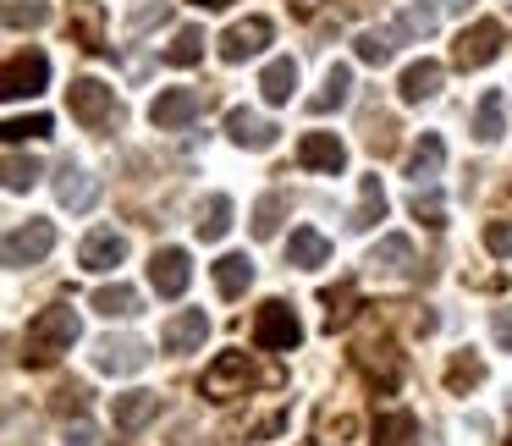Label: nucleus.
I'll list each match as a JSON object with an SVG mask.
<instances>
[{
	"label": "nucleus",
	"instance_id": "obj_30",
	"mask_svg": "<svg viewBox=\"0 0 512 446\" xmlns=\"http://www.w3.org/2000/svg\"><path fill=\"white\" fill-rule=\"evenodd\" d=\"M479 380H485V364L474 358V347L452 353V364H446V391H452V397H463V391L479 386Z\"/></svg>",
	"mask_w": 512,
	"mask_h": 446
},
{
	"label": "nucleus",
	"instance_id": "obj_28",
	"mask_svg": "<svg viewBox=\"0 0 512 446\" xmlns=\"http://www.w3.org/2000/svg\"><path fill=\"white\" fill-rule=\"evenodd\" d=\"M193 232H199L204 243H221V237L232 232V199H226V193H210V199L199 204V221H193Z\"/></svg>",
	"mask_w": 512,
	"mask_h": 446
},
{
	"label": "nucleus",
	"instance_id": "obj_14",
	"mask_svg": "<svg viewBox=\"0 0 512 446\" xmlns=\"http://www.w3.org/2000/svg\"><path fill=\"white\" fill-rule=\"evenodd\" d=\"M298 160L309 171H325V177H342L347 171V144L336 133H303L298 138Z\"/></svg>",
	"mask_w": 512,
	"mask_h": 446
},
{
	"label": "nucleus",
	"instance_id": "obj_8",
	"mask_svg": "<svg viewBox=\"0 0 512 446\" xmlns=\"http://www.w3.org/2000/svg\"><path fill=\"white\" fill-rule=\"evenodd\" d=\"M188 281H193L188 248H155V259H149V287H155L160 298H182Z\"/></svg>",
	"mask_w": 512,
	"mask_h": 446
},
{
	"label": "nucleus",
	"instance_id": "obj_27",
	"mask_svg": "<svg viewBox=\"0 0 512 446\" xmlns=\"http://www.w3.org/2000/svg\"><path fill=\"white\" fill-rule=\"evenodd\" d=\"M441 166H446V144H441L435 133H424L419 144H413V155H408V177L424 188V182L441 177Z\"/></svg>",
	"mask_w": 512,
	"mask_h": 446
},
{
	"label": "nucleus",
	"instance_id": "obj_38",
	"mask_svg": "<svg viewBox=\"0 0 512 446\" xmlns=\"http://www.w3.org/2000/svg\"><path fill=\"white\" fill-rule=\"evenodd\" d=\"M391 56H397V39L391 34H358V61L364 67H386Z\"/></svg>",
	"mask_w": 512,
	"mask_h": 446
},
{
	"label": "nucleus",
	"instance_id": "obj_17",
	"mask_svg": "<svg viewBox=\"0 0 512 446\" xmlns=\"http://www.w3.org/2000/svg\"><path fill=\"white\" fill-rule=\"evenodd\" d=\"M155 413H160V391H122V397L111 402V419L122 435H138Z\"/></svg>",
	"mask_w": 512,
	"mask_h": 446
},
{
	"label": "nucleus",
	"instance_id": "obj_16",
	"mask_svg": "<svg viewBox=\"0 0 512 446\" xmlns=\"http://www.w3.org/2000/svg\"><path fill=\"white\" fill-rule=\"evenodd\" d=\"M56 199H61V210H72V215L94 210V204H100V177H89V171H78L67 160L61 177H56Z\"/></svg>",
	"mask_w": 512,
	"mask_h": 446
},
{
	"label": "nucleus",
	"instance_id": "obj_36",
	"mask_svg": "<svg viewBox=\"0 0 512 446\" xmlns=\"http://www.w3.org/2000/svg\"><path fill=\"white\" fill-rule=\"evenodd\" d=\"M413 215H419L424 226H446V199H441V188L435 182H424V188H413Z\"/></svg>",
	"mask_w": 512,
	"mask_h": 446
},
{
	"label": "nucleus",
	"instance_id": "obj_1",
	"mask_svg": "<svg viewBox=\"0 0 512 446\" xmlns=\"http://www.w3.org/2000/svg\"><path fill=\"white\" fill-rule=\"evenodd\" d=\"M78 336H83L78 309L50 303V309H39L34 320H28V331H23V364L28 369H50L61 353H72V342H78Z\"/></svg>",
	"mask_w": 512,
	"mask_h": 446
},
{
	"label": "nucleus",
	"instance_id": "obj_26",
	"mask_svg": "<svg viewBox=\"0 0 512 446\" xmlns=\"http://www.w3.org/2000/svg\"><path fill=\"white\" fill-rule=\"evenodd\" d=\"M292 89H298V61L292 56H276L265 72H259V94H265L270 105H287Z\"/></svg>",
	"mask_w": 512,
	"mask_h": 446
},
{
	"label": "nucleus",
	"instance_id": "obj_41",
	"mask_svg": "<svg viewBox=\"0 0 512 446\" xmlns=\"http://www.w3.org/2000/svg\"><path fill=\"white\" fill-rule=\"evenodd\" d=\"M369 149H375V155H391V149H397V122H391V116H369Z\"/></svg>",
	"mask_w": 512,
	"mask_h": 446
},
{
	"label": "nucleus",
	"instance_id": "obj_20",
	"mask_svg": "<svg viewBox=\"0 0 512 446\" xmlns=\"http://www.w3.org/2000/svg\"><path fill=\"white\" fill-rule=\"evenodd\" d=\"M435 23H441V12L424 6V0H413V6H402V12H397V23H391L386 34L397 39V45H413V39H430Z\"/></svg>",
	"mask_w": 512,
	"mask_h": 446
},
{
	"label": "nucleus",
	"instance_id": "obj_39",
	"mask_svg": "<svg viewBox=\"0 0 512 446\" xmlns=\"http://www.w3.org/2000/svg\"><path fill=\"white\" fill-rule=\"evenodd\" d=\"M50 23V6L45 0H12V6H6V28H45Z\"/></svg>",
	"mask_w": 512,
	"mask_h": 446
},
{
	"label": "nucleus",
	"instance_id": "obj_3",
	"mask_svg": "<svg viewBox=\"0 0 512 446\" xmlns=\"http://www.w3.org/2000/svg\"><path fill=\"white\" fill-rule=\"evenodd\" d=\"M298 342H303V325L292 314V303H281V298L259 303L254 309V347L259 353H292Z\"/></svg>",
	"mask_w": 512,
	"mask_h": 446
},
{
	"label": "nucleus",
	"instance_id": "obj_33",
	"mask_svg": "<svg viewBox=\"0 0 512 446\" xmlns=\"http://www.w3.org/2000/svg\"><path fill=\"white\" fill-rule=\"evenodd\" d=\"M369 265L375 270H413V243L408 237H380V243L369 248Z\"/></svg>",
	"mask_w": 512,
	"mask_h": 446
},
{
	"label": "nucleus",
	"instance_id": "obj_15",
	"mask_svg": "<svg viewBox=\"0 0 512 446\" xmlns=\"http://www.w3.org/2000/svg\"><path fill=\"white\" fill-rule=\"evenodd\" d=\"M199 111H204V100L193 89H160V100L149 105V122H155L160 133H177V127H188Z\"/></svg>",
	"mask_w": 512,
	"mask_h": 446
},
{
	"label": "nucleus",
	"instance_id": "obj_25",
	"mask_svg": "<svg viewBox=\"0 0 512 446\" xmlns=\"http://www.w3.org/2000/svg\"><path fill=\"white\" fill-rule=\"evenodd\" d=\"M72 12H78L67 23L72 28V45H83L89 56H100V50H105V17H100V6H94V0H78Z\"/></svg>",
	"mask_w": 512,
	"mask_h": 446
},
{
	"label": "nucleus",
	"instance_id": "obj_43",
	"mask_svg": "<svg viewBox=\"0 0 512 446\" xmlns=\"http://www.w3.org/2000/svg\"><path fill=\"white\" fill-rule=\"evenodd\" d=\"M83 402H89V386H83V380H72V386L56 391V408L61 413H83Z\"/></svg>",
	"mask_w": 512,
	"mask_h": 446
},
{
	"label": "nucleus",
	"instance_id": "obj_46",
	"mask_svg": "<svg viewBox=\"0 0 512 446\" xmlns=\"http://www.w3.org/2000/svg\"><path fill=\"white\" fill-rule=\"evenodd\" d=\"M490 336H496L501 347H512V309H496V314H490Z\"/></svg>",
	"mask_w": 512,
	"mask_h": 446
},
{
	"label": "nucleus",
	"instance_id": "obj_5",
	"mask_svg": "<svg viewBox=\"0 0 512 446\" xmlns=\"http://www.w3.org/2000/svg\"><path fill=\"white\" fill-rule=\"evenodd\" d=\"M67 105H72V116H78L83 127H89V133H100V127H111L116 116V89H105V83H94V78H78L67 89Z\"/></svg>",
	"mask_w": 512,
	"mask_h": 446
},
{
	"label": "nucleus",
	"instance_id": "obj_44",
	"mask_svg": "<svg viewBox=\"0 0 512 446\" xmlns=\"http://www.w3.org/2000/svg\"><path fill=\"white\" fill-rule=\"evenodd\" d=\"M166 17H171V6H144V12H133V17H127V34H144V28L166 23Z\"/></svg>",
	"mask_w": 512,
	"mask_h": 446
},
{
	"label": "nucleus",
	"instance_id": "obj_49",
	"mask_svg": "<svg viewBox=\"0 0 512 446\" xmlns=\"http://www.w3.org/2000/svg\"><path fill=\"white\" fill-rule=\"evenodd\" d=\"M507 446H512V435H507Z\"/></svg>",
	"mask_w": 512,
	"mask_h": 446
},
{
	"label": "nucleus",
	"instance_id": "obj_29",
	"mask_svg": "<svg viewBox=\"0 0 512 446\" xmlns=\"http://www.w3.org/2000/svg\"><path fill=\"white\" fill-rule=\"evenodd\" d=\"M413 435H419V419H413L408 408H380L375 446H413Z\"/></svg>",
	"mask_w": 512,
	"mask_h": 446
},
{
	"label": "nucleus",
	"instance_id": "obj_10",
	"mask_svg": "<svg viewBox=\"0 0 512 446\" xmlns=\"http://www.w3.org/2000/svg\"><path fill=\"white\" fill-rule=\"evenodd\" d=\"M144 364H149V347L138 342V336H105V342L94 347V369H100V375H138Z\"/></svg>",
	"mask_w": 512,
	"mask_h": 446
},
{
	"label": "nucleus",
	"instance_id": "obj_23",
	"mask_svg": "<svg viewBox=\"0 0 512 446\" xmlns=\"http://www.w3.org/2000/svg\"><path fill=\"white\" fill-rule=\"evenodd\" d=\"M215 292L221 298H243L248 287H254V259L248 254H226V259H215Z\"/></svg>",
	"mask_w": 512,
	"mask_h": 446
},
{
	"label": "nucleus",
	"instance_id": "obj_32",
	"mask_svg": "<svg viewBox=\"0 0 512 446\" xmlns=\"http://www.w3.org/2000/svg\"><path fill=\"white\" fill-rule=\"evenodd\" d=\"M39 182V160L23 155L17 144H6V193H28Z\"/></svg>",
	"mask_w": 512,
	"mask_h": 446
},
{
	"label": "nucleus",
	"instance_id": "obj_24",
	"mask_svg": "<svg viewBox=\"0 0 512 446\" xmlns=\"http://www.w3.org/2000/svg\"><path fill=\"white\" fill-rule=\"evenodd\" d=\"M94 314H105V320H133L138 309H144V298H138L127 281H111V287H94Z\"/></svg>",
	"mask_w": 512,
	"mask_h": 446
},
{
	"label": "nucleus",
	"instance_id": "obj_11",
	"mask_svg": "<svg viewBox=\"0 0 512 446\" xmlns=\"http://www.w3.org/2000/svg\"><path fill=\"white\" fill-rule=\"evenodd\" d=\"M204 336H210V314L204 309H177L160 325V347H166V353H199Z\"/></svg>",
	"mask_w": 512,
	"mask_h": 446
},
{
	"label": "nucleus",
	"instance_id": "obj_22",
	"mask_svg": "<svg viewBox=\"0 0 512 446\" xmlns=\"http://www.w3.org/2000/svg\"><path fill=\"white\" fill-rule=\"evenodd\" d=\"M380 221H386V188H380V177H364L358 182V210L347 221V232H375Z\"/></svg>",
	"mask_w": 512,
	"mask_h": 446
},
{
	"label": "nucleus",
	"instance_id": "obj_45",
	"mask_svg": "<svg viewBox=\"0 0 512 446\" xmlns=\"http://www.w3.org/2000/svg\"><path fill=\"white\" fill-rule=\"evenodd\" d=\"M61 446H100V430H94V424H67V435H61Z\"/></svg>",
	"mask_w": 512,
	"mask_h": 446
},
{
	"label": "nucleus",
	"instance_id": "obj_12",
	"mask_svg": "<svg viewBox=\"0 0 512 446\" xmlns=\"http://www.w3.org/2000/svg\"><path fill=\"white\" fill-rule=\"evenodd\" d=\"M122 259H127V237L116 232V226H94V232L83 237V248H78V265L94 270V276H100V270H116Z\"/></svg>",
	"mask_w": 512,
	"mask_h": 446
},
{
	"label": "nucleus",
	"instance_id": "obj_19",
	"mask_svg": "<svg viewBox=\"0 0 512 446\" xmlns=\"http://www.w3.org/2000/svg\"><path fill=\"white\" fill-rule=\"evenodd\" d=\"M441 61H413L408 72H402V83H397V94H402V105H424V100H435V94H441Z\"/></svg>",
	"mask_w": 512,
	"mask_h": 446
},
{
	"label": "nucleus",
	"instance_id": "obj_21",
	"mask_svg": "<svg viewBox=\"0 0 512 446\" xmlns=\"http://www.w3.org/2000/svg\"><path fill=\"white\" fill-rule=\"evenodd\" d=\"M347 100H353V67H347V61H331V72H325V89L309 100V111L325 116V111H342Z\"/></svg>",
	"mask_w": 512,
	"mask_h": 446
},
{
	"label": "nucleus",
	"instance_id": "obj_42",
	"mask_svg": "<svg viewBox=\"0 0 512 446\" xmlns=\"http://www.w3.org/2000/svg\"><path fill=\"white\" fill-rule=\"evenodd\" d=\"M485 248L496 259H512V221H490L485 226Z\"/></svg>",
	"mask_w": 512,
	"mask_h": 446
},
{
	"label": "nucleus",
	"instance_id": "obj_7",
	"mask_svg": "<svg viewBox=\"0 0 512 446\" xmlns=\"http://www.w3.org/2000/svg\"><path fill=\"white\" fill-rule=\"evenodd\" d=\"M50 248H56V226H50V221L12 226V232H6V265H12V270L45 265V259H50Z\"/></svg>",
	"mask_w": 512,
	"mask_h": 446
},
{
	"label": "nucleus",
	"instance_id": "obj_47",
	"mask_svg": "<svg viewBox=\"0 0 512 446\" xmlns=\"http://www.w3.org/2000/svg\"><path fill=\"white\" fill-rule=\"evenodd\" d=\"M188 6H204V12H221V6H232V0H188Z\"/></svg>",
	"mask_w": 512,
	"mask_h": 446
},
{
	"label": "nucleus",
	"instance_id": "obj_35",
	"mask_svg": "<svg viewBox=\"0 0 512 446\" xmlns=\"http://www.w3.org/2000/svg\"><path fill=\"white\" fill-rule=\"evenodd\" d=\"M281 215H287V193H265V199L254 204V237L259 243L281 232Z\"/></svg>",
	"mask_w": 512,
	"mask_h": 446
},
{
	"label": "nucleus",
	"instance_id": "obj_40",
	"mask_svg": "<svg viewBox=\"0 0 512 446\" xmlns=\"http://www.w3.org/2000/svg\"><path fill=\"white\" fill-rule=\"evenodd\" d=\"M23 138H50V116H12L6 122V144H23Z\"/></svg>",
	"mask_w": 512,
	"mask_h": 446
},
{
	"label": "nucleus",
	"instance_id": "obj_13",
	"mask_svg": "<svg viewBox=\"0 0 512 446\" xmlns=\"http://www.w3.org/2000/svg\"><path fill=\"white\" fill-rule=\"evenodd\" d=\"M226 138H232L237 149H276V138H281V127L276 122H265V116H254L248 105H237V111H226Z\"/></svg>",
	"mask_w": 512,
	"mask_h": 446
},
{
	"label": "nucleus",
	"instance_id": "obj_48",
	"mask_svg": "<svg viewBox=\"0 0 512 446\" xmlns=\"http://www.w3.org/2000/svg\"><path fill=\"white\" fill-rule=\"evenodd\" d=\"M446 12H468V6H474V0H441Z\"/></svg>",
	"mask_w": 512,
	"mask_h": 446
},
{
	"label": "nucleus",
	"instance_id": "obj_2",
	"mask_svg": "<svg viewBox=\"0 0 512 446\" xmlns=\"http://www.w3.org/2000/svg\"><path fill=\"white\" fill-rule=\"evenodd\" d=\"M254 380L281 386V375H254V358H248V353H221L210 369H204V397H210V402L248 397V386H254Z\"/></svg>",
	"mask_w": 512,
	"mask_h": 446
},
{
	"label": "nucleus",
	"instance_id": "obj_4",
	"mask_svg": "<svg viewBox=\"0 0 512 446\" xmlns=\"http://www.w3.org/2000/svg\"><path fill=\"white\" fill-rule=\"evenodd\" d=\"M501 45H507V28H501V23H474V28L457 34L452 67L457 72H479V67H490V61L501 56Z\"/></svg>",
	"mask_w": 512,
	"mask_h": 446
},
{
	"label": "nucleus",
	"instance_id": "obj_34",
	"mask_svg": "<svg viewBox=\"0 0 512 446\" xmlns=\"http://www.w3.org/2000/svg\"><path fill=\"white\" fill-rule=\"evenodd\" d=\"M353 298H358L353 281H336V287H325V292H320V303H325V325H331V331L353 320Z\"/></svg>",
	"mask_w": 512,
	"mask_h": 446
},
{
	"label": "nucleus",
	"instance_id": "obj_37",
	"mask_svg": "<svg viewBox=\"0 0 512 446\" xmlns=\"http://www.w3.org/2000/svg\"><path fill=\"white\" fill-rule=\"evenodd\" d=\"M166 61L171 67H193V61H204V34L199 28H182V34L166 45Z\"/></svg>",
	"mask_w": 512,
	"mask_h": 446
},
{
	"label": "nucleus",
	"instance_id": "obj_9",
	"mask_svg": "<svg viewBox=\"0 0 512 446\" xmlns=\"http://www.w3.org/2000/svg\"><path fill=\"white\" fill-rule=\"evenodd\" d=\"M270 39H276V23H270V17H248V23H232L221 34V61H248V56H259V50L270 45Z\"/></svg>",
	"mask_w": 512,
	"mask_h": 446
},
{
	"label": "nucleus",
	"instance_id": "obj_31",
	"mask_svg": "<svg viewBox=\"0 0 512 446\" xmlns=\"http://www.w3.org/2000/svg\"><path fill=\"white\" fill-rule=\"evenodd\" d=\"M474 138L479 144H496L501 138V89H485L474 105Z\"/></svg>",
	"mask_w": 512,
	"mask_h": 446
},
{
	"label": "nucleus",
	"instance_id": "obj_6",
	"mask_svg": "<svg viewBox=\"0 0 512 446\" xmlns=\"http://www.w3.org/2000/svg\"><path fill=\"white\" fill-rule=\"evenodd\" d=\"M50 83V56L45 50H17V56H6V100H34V94H45Z\"/></svg>",
	"mask_w": 512,
	"mask_h": 446
},
{
	"label": "nucleus",
	"instance_id": "obj_18",
	"mask_svg": "<svg viewBox=\"0 0 512 446\" xmlns=\"http://www.w3.org/2000/svg\"><path fill=\"white\" fill-rule=\"evenodd\" d=\"M287 265H292V270H320V265H331V237L314 232V226H298V232L287 237Z\"/></svg>",
	"mask_w": 512,
	"mask_h": 446
}]
</instances>
